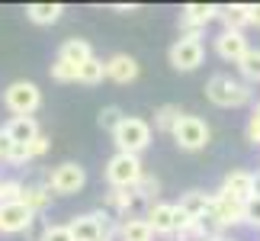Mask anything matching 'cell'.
<instances>
[{"mask_svg": "<svg viewBox=\"0 0 260 241\" xmlns=\"http://www.w3.org/2000/svg\"><path fill=\"white\" fill-rule=\"evenodd\" d=\"M206 97L215 106L235 109V106H244L251 100V84H244L241 77H232V74H212L206 84Z\"/></svg>", "mask_w": 260, "mask_h": 241, "instance_id": "obj_1", "label": "cell"}, {"mask_svg": "<svg viewBox=\"0 0 260 241\" xmlns=\"http://www.w3.org/2000/svg\"><path fill=\"white\" fill-rule=\"evenodd\" d=\"M145 177V164L138 155H122L116 152L106 161V180L113 190H135V184Z\"/></svg>", "mask_w": 260, "mask_h": 241, "instance_id": "obj_2", "label": "cell"}, {"mask_svg": "<svg viewBox=\"0 0 260 241\" xmlns=\"http://www.w3.org/2000/svg\"><path fill=\"white\" fill-rule=\"evenodd\" d=\"M113 142L122 155H142L151 145V126L138 116H122L119 129L113 132Z\"/></svg>", "mask_w": 260, "mask_h": 241, "instance_id": "obj_3", "label": "cell"}, {"mask_svg": "<svg viewBox=\"0 0 260 241\" xmlns=\"http://www.w3.org/2000/svg\"><path fill=\"white\" fill-rule=\"evenodd\" d=\"M4 106L13 116H32L39 106H42V90H39L32 80H13L4 90Z\"/></svg>", "mask_w": 260, "mask_h": 241, "instance_id": "obj_4", "label": "cell"}, {"mask_svg": "<svg viewBox=\"0 0 260 241\" xmlns=\"http://www.w3.org/2000/svg\"><path fill=\"white\" fill-rule=\"evenodd\" d=\"M174 142L183 148V152H203V148L209 145V126L203 123L199 116H180L177 126H174Z\"/></svg>", "mask_w": 260, "mask_h": 241, "instance_id": "obj_5", "label": "cell"}, {"mask_svg": "<svg viewBox=\"0 0 260 241\" xmlns=\"http://www.w3.org/2000/svg\"><path fill=\"white\" fill-rule=\"evenodd\" d=\"M167 58H171V65L177 71H196L206 58V45H203V39H196V36H180L171 45Z\"/></svg>", "mask_w": 260, "mask_h": 241, "instance_id": "obj_6", "label": "cell"}, {"mask_svg": "<svg viewBox=\"0 0 260 241\" xmlns=\"http://www.w3.org/2000/svg\"><path fill=\"white\" fill-rule=\"evenodd\" d=\"M87 184V170L74 161H64L58 164L52 174H48V190H55L58 196H71V193H81Z\"/></svg>", "mask_w": 260, "mask_h": 241, "instance_id": "obj_7", "label": "cell"}, {"mask_svg": "<svg viewBox=\"0 0 260 241\" xmlns=\"http://www.w3.org/2000/svg\"><path fill=\"white\" fill-rule=\"evenodd\" d=\"M215 16H218L215 4H186L180 13V29H183V36L199 39V29H206V23H212Z\"/></svg>", "mask_w": 260, "mask_h": 241, "instance_id": "obj_8", "label": "cell"}, {"mask_svg": "<svg viewBox=\"0 0 260 241\" xmlns=\"http://www.w3.org/2000/svg\"><path fill=\"white\" fill-rule=\"evenodd\" d=\"M32 219H36V213L26 209L23 203H7V206H0V232L4 235H19V232H26V228L32 225Z\"/></svg>", "mask_w": 260, "mask_h": 241, "instance_id": "obj_9", "label": "cell"}, {"mask_svg": "<svg viewBox=\"0 0 260 241\" xmlns=\"http://www.w3.org/2000/svg\"><path fill=\"white\" fill-rule=\"evenodd\" d=\"M106 222H109L106 213H87V216H77L74 222H68V228H71L74 241H100Z\"/></svg>", "mask_w": 260, "mask_h": 241, "instance_id": "obj_10", "label": "cell"}, {"mask_svg": "<svg viewBox=\"0 0 260 241\" xmlns=\"http://www.w3.org/2000/svg\"><path fill=\"white\" fill-rule=\"evenodd\" d=\"M151 235H174L177 232V206L174 203H154L145 216Z\"/></svg>", "mask_w": 260, "mask_h": 241, "instance_id": "obj_11", "label": "cell"}, {"mask_svg": "<svg viewBox=\"0 0 260 241\" xmlns=\"http://www.w3.org/2000/svg\"><path fill=\"white\" fill-rule=\"evenodd\" d=\"M212 209H215L218 222H222L225 228H228V225H241V222H244V203H238V199H235V196H228L225 190L212 193Z\"/></svg>", "mask_w": 260, "mask_h": 241, "instance_id": "obj_12", "label": "cell"}, {"mask_svg": "<svg viewBox=\"0 0 260 241\" xmlns=\"http://www.w3.org/2000/svg\"><path fill=\"white\" fill-rule=\"evenodd\" d=\"M222 190L228 196H235L238 203H247V199L254 196V174L251 170H241V167L228 170L225 180H222Z\"/></svg>", "mask_w": 260, "mask_h": 241, "instance_id": "obj_13", "label": "cell"}, {"mask_svg": "<svg viewBox=\"0 0 260 241\" xmlns=\"http://www.w3.org/2000/svg\"><path fill=\"white\" fill-rule=\"evenodd\" d=\"M4 132L10 135V142H13V145H29V142H36V138L42 135V132H39L36 116H13L4 126Z\"/></svg>", "mask_w": 260, "mask_h": 241, "instance_id": "obj_14", "label": "cell"}, {"mask_svg": "<svg viewBox=\"0 0 260 241\" xmlns=\"http://www.w3.org/2000/svg\"><path fill=\"white\" fill-rule=\"evenodd\" d=\"M247 48H251V45H247V36H244V33H228V29H225V33L215 39V52H218V58H225V62H235V65L244 58Z\"/></svg>", "mask_w": 260, "mask_h": 241, "instance_id": "obj_15", "label": "cell"}, {"mask_svg": "<svg viewBox=\"0 0 260 241\" xmlns=\"http://www.w3.org/2000/svg\"><path fill=\"white\" fill-rule=\"evenodd\" d=\"M106 65V77L109 80H116V84H132V80L138 77V62L132 55H113L109 62H103Z\"/></svg>", "mask_w": 260, "mask_h": 241, "instance_id": "obj_16", "label": "cell"}, {"mask_svg": "<svg viewBox=\"0 0 260 241\" xmlns=\"http://www.w3.org/2000/svg\"><path fill=\"white\" fill-rule=\"evenodd\" d=\"M209 206H212V193H203V190H189V193H183V196H180V203H177V209L183 216H189L193 222H196L199 216L209 213Z\"/></svg>", "mask_w": 260, "mask_h": 241, "instance_id": "obj_17", "label": "cell"}, {"mask_svg": "<svg viewBox=\"0 0 260 241\" xmlns=\"http://www.w3.org/2000/svg\"><path fill=\"white\" fill-rule=\"evenodd\" d=\"M58 58L68 62L71 68H81L84 62L93 58V48H90L87 39H68V42H61V48H58Z\"/></svg>", "mask_w": 260, "mask_h": 241, "instance_id": "obj_18", "label": "cell"}, {"mask_svg": "<svg viewBox=\"0 0 260 241\" xmlns=\"http://www.w3.org/2000/svg\"><path fill=\"white\" fill-rule=\"evenodd\" d=\"M61 13H64L61 4H29L26 7V19L36 26H52L61 19Z\"/></svg>", "mask_w": 260, "mask_h": 241, "instance_id": "obj_19", "label": "cell"}, {"mask_svg": "<svg viewBox=\"0 0 260 241\" xmlns=\"http://www.w3.org/2000/svg\"><path fill=\"white\" fill-rule=\"evenodd\" d=\"M218 19L225 23L228 33H241L247 23V4H228V7H218Z\"/></svg>", "mask_w": 260, "mask_h": 241, "instance_id": "obj_20", "label": "cell"}, {"mask_svg": "<svg viewBox=\"0 0 260 241\" xmlns=\"http://www.w3.org/2000/svg\"><path fill=\"white\" fill-rule=\"evenodd\" d=\"M119 238L122 241H151L154 235H151V228H148L145 219L132 216V219H122V222H119Z\"/></svg>", "mask_w": 260, "mask_h": 241, "instance_id": "obj_21", "label": "cell"}, {"mask_svg": "<svg viewBox=\"0 0 260 241\" xmlns=\"http://www.w3.org/2000/svg\"><path fill=\"white\" fill-rule=\"evenodd\" d=\"M138 203L132 190H109V196H106V206L113 209V213L119 219H132V206Z\"/></svg>", "mask_w": 260, "mask_h": 241, "instance_id": "obj_22", "label": "cell"}, {"mask_svg": "<svg viewBox=\"0 0 260 241\" xmlns=\"http://www.w3.org/2000/svg\"><path fill=\"white\" fill-rule=\"evenodd\" d=\"M238 71H241L244 84H260V48H247L244 58L238 62Z\"/></svg>", "mask_w": 260, "mask_h": 241, "instance_id": "obj_23", "label": "cell"}, {"mask_svg": "<svg viewBox=\"0 0 260 241\" xmlns=\"http://www.w3.org/2000/svg\"><path fill=\"white\" fill-rule=\"evenodd\" d=\"M48 199H52V190L48 187H23V196H19V203L26 209H32V213H42L48 206Z\"/></svg>", "mask_w": 260, "mask_h": 241, "instance_id": "obj_24", "label": "cell"}, {"mask_svg": "<svg viewBox=\"0 0 260 241\" xmlns=\"http://www.w3.org/2000/svg\"><path fill=\"white\" fill-rule=\"evenodd\" d=\"M103 77H106V65L100 62L96 55L90 58V62H84L81 68H77V80H81V84H87V87L100 84V80H103Z\"/></svg>", "mask_w": 260, "mask_h": 241, "instance_id": "obj_25", "label": "cell"}, {"mask_svg": "<svg viewBox=\"0 0 260 241\" xmlns=\"http://www.w3.org/2000/svg\"><path fill=\"white\" fill-rule=\"evenodd\" d=\"M180 116H183V113H180L177 103H164V106L154 113V129H157V132H167V135H171Z\"/></svg>", "mask_w": 260, "mask_h": 241, "instance_id": "obj_26", "label": "cell"}, {"mask_svg": "<svg viewBox=\"0 0 260 241\" xmlns=\"http://www.w3.org/2000/svg\"><path fill=\"white\" fill-rule=\"evenodd\" d=\"M157 190H161V184H157L154 177H148V174H145V177L135 184V190H132V193H135V199H145V203H151V206H154V196H157Z\"/></svg>", "mask_w": 260, "mask_h": 241, "instance_id": "obj_27", "label": "cell"}, {"mask_svg": "<svg viewBox=\"0 0 260 241\" xmlns=\"http://www.w3.org/2000/svg\"><path fill=\"white\" fill-rule=\"evenodd\" d=\"M96 123H100L103 132H116L119 123H122V109H119V106H103L100 116H96Z\"/></svg>", "mask_w": 260, "mask_h": 241, "instance_id": "obj_28", "label": "cell"}, {"mask_svg": "<svg viewBox=\"0 0 260 241\" xmlns=\"http://www.w3.org/2000/svg\"><path fill=\"white\" fill-rule=\"evenodd\" d=\"M48 74H52V80H58V84H71V80H77V68H71L68 62H61V58H55L52 68H48Z\"/></svg>", "mask_w": 260, "mask_h": 241, "instance_id": "obj_29", "label": "cell"}, {"mask_svg": "<svg viewBox=\"0 0 260 241\" xmlns=\"http://www.w3.org/2000/svg\"><path fill=\"white\" fill-rule=\"evenodd\" d=\"M19 196H23V184L19 180H0V206L19 203Z\"/></svg>", "mask_w": 260, "mask_h": 241, "instance_id": "obj_30", "label": "cell"}, {"mask_svg": "<svg viewBox=\"0 0 260 241\" xmlns=\"http://www.w3.org/2000/svg\"><path fill=\"white\" fill-rule=\"evenodd\" d=\"M39 241H74V238H71V228L68 225H45Z\"/></svg>", "mask_w": 260, "mask_h": 241, "instance_id": "obj_31", "label": "cell"}, {"mask_svg": "<svg viewBox=\"0 0 260 241\" xmlns=\"http://www.w3.org/2000/svg\"><path fill=\"white\" fill-rule=\"evenodd\" d=\"M244 225L260 228V196H251L244 203Z\"/></svg>", "mask_w": 260, "mask_h": 241, "instance_id": "obj_32", "label": "cell"}, {"mask_svg": "<svg viewBox=\"0 0 260 241\" xmlns=\"http://www.w3.org/2000/svg\"><path fill=\"white\" fill-rule=\"evenodd\" d=\"M26 152H29V161H32V158H42V155L48 152V138H45V135H39L36 142H29V145H26Z\"/></svg>", "mask_w": 260, "mask_h": 241, "instance_id": "obj_33", "label": "cell"}, {"mask_svg": "<svg viewBox=\"0 0 260 241\" xmlns=\"http://www.w3.org/2000/svg\"><path fill=\"white\" fill-rule=\"evenodd\" d=\"M247 142L251 145H260V119H247Z\"/></svg>", "mask_w": 260, "mask_h": 241, "instance_id": "obj_34", "label": "cell"}, {"mask_svg": "<svg viewBox=\"0 0 260 241\" xmlns=\"http://www.w3.org/2000/svg\"><path fill=\"white\" fill-rule=\"evenodd\" d=\"M10 155H13V142H10V135L0 129V161H10Z\"/></svg>", "mask_w": 260, "mask_h": 241, "instance_id": "obj_35", "label": "cell"}, {"mask_svg": "<svg viewBox=\"0 0 260 241\" xmlns=\"http://www.w3.org/2000/svg\"><path fill=\"white\" fill-rule=\"evenodd\" d=\"M247 23H251V26H260V4L247 7Z\"/></svg>", "mask_w": 260, "mask_h": 241, "instance_id": "obj_36", "label": "cell"}, {"mask_svg": "<svg viewBox=\"0 0 260 241\" xmlns=\"http://www.w3.org/2000/svg\"><path fill=\"white\" fill-rule=\"evenodd\" d=\"M171 241H203V238H199L196 228H193V232H186V235H171Z\"/></svg>", "mask_w": 260, "mask_h": 241, "instance_id": "obj_37", "label": "cell"}, {"mask_svg": "<svg viewBox=\"0 0 260 241\" xmlns=\"http://www.w3.org/2000/svg\"><path fill=\"white\" fill-rule=\"evenodd\" d=\"M113 10H116V13H135L138 7H135V4H116Z\"/></svg>", "mask_w": 260, "mask_h": 241, "instance_id": "obj_38", "label": "cell"}, {"mask_svg": "<svg viewBox=\"0 0 260 241\" xmlns=\"http://www.w3.org/2000/svg\"><path fill=\"white\" fill-rule=\"evenodd\" d=\"M254 196H260V170L254 174Z\"/></svg>", "mask_w": 260, "mask_h": 241, "instance_id": "obj_39", "label": "cell"}, {"mask_svg": "<svg viewBox=\"0 0 260 241\" xmlns=\"http://www.w3.org/2000/svg\"><path fill=\"white\" fill-rule=\"evenodd\" d=\"M254 119H260V100H257V103H254V113H251Z\"/></svg>", "mask_w": 260, "mask_h": 241, "instance_id": "obj_40", "label": "cell"}, {"mask_svg": "<svg viewBox=\"0 0 260 241\" xmlns=\"http://www.w3.org/2000/svg\"><path fill=\"white\" fill-rule=\"evenodd\" d=\"M215 241H235V238H228V235H222V238H215Z\"/></svg>", "mask_w": 260, "mask_h": 241, "instance_id": "obj_41", "label": "cell"}, {"mask_svg": "<svg viewBox=\"0 0 260 241\" xmlns=\"http://www.w3.org/2000/svg\"><path fill=\"white\" fill-rule=\"evenodd\" d=\"M151 241H154V238H151Z\"/></svg>", "mask_w": 260, "mask_h": 241, "instance_id": "obj_42", "label": "cell"}]
</instances>
